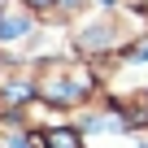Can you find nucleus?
<instances>
[{"instance_id": "obj_1", "label": "nucleus", "mask_w": 148, "mask_h": 148, "mask_svg": "<svg viewBox=\"0 0 148 148\" xmlns=\"http://www.w3.org/2000/svg\"><path fill=\"white\" fill-rule=\"evenodd\" d=\"M48 148H83V144H79L74 131H52V135H48Z\"/></svg>"}, {"instance_id": "obj_2", "label": "nucleus", "mask_w": 148, "mask_h": 148, "mask_svg": "<svg viewBox=\"0 0 148 148\" xmlns=\"http://www.w3.org/2000/svg\"><path fill=\"white\" fill-rule=\"evenodd\" d=\"M26 31V18H9L5 26H0V39H13V35H22Z\"/></svg>"}, {"instance_id": "obj_3", "label": "nucleus", "mask_w": 148, "mask_h": 148, "mask_svg": "<svg viewBox=\"0 0 148 148\" xmlns=\"http://www.w3.org/2000/svg\"><path fill=\"white\" fill-rule=\"evenodd\" d=\"M135 57H139V61H148V44H135Z\"/></svg>"}]
</instances>
